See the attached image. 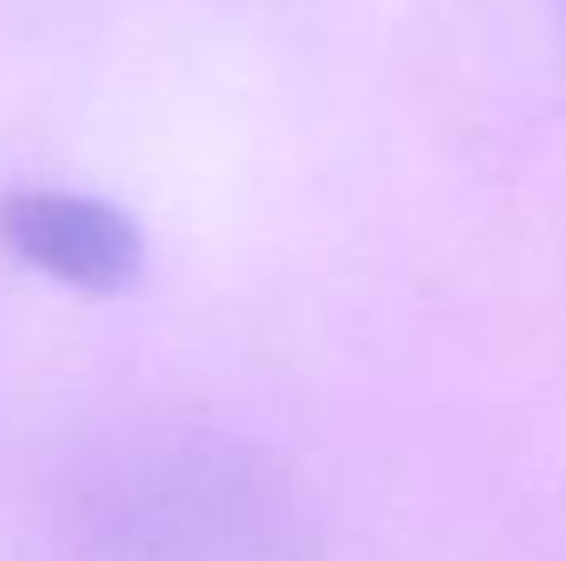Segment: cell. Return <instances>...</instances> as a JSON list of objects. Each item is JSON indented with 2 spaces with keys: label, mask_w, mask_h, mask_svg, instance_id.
I'll use <instances>...</instances> for the list:
<instances>
[{
  "label": "cell",
  "mask_w": 566,
  "mask_h": 561,
  "mask_svg": "<svg viewBox=\"0 0 566 561\" xmlns=\"http://www.w3.org/2000/svg\"><path fill=\"white\" fill-rule=\"evenodd\" d=\"M0 239L30 268L90 294L125 288L145 258L139 229L115 204L60 189H20L0 199Z\"/></svg>",
  "instance_id": "6da1fadb"
}]
</instances>
